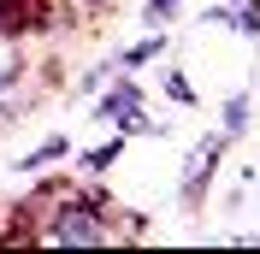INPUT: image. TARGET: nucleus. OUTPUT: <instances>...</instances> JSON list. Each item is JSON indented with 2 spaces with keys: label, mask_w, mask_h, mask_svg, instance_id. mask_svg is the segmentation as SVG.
<instances>
[{
  "label": "nucleus",
  "mask_w": 260,
  "mask_h": 254,
  "mask_svg": "<svg viewBox=\"0 0 260 254\" xmlns=\"http://www.w3.org/2000/svg\"><path fill=\"white\" fill-rule=\"evenodd\" d=\"M95 112L107 118V124H118L124 136H130V130H136V136H160V124H148V118H142V83H130V77H118L113 95L95 101Z\"/></svg>",
  "instance_id": "nucleus-1"
},
{
  "label": "nucleus",
  "mask_w": 260,
  "mask_h": 254,
  "mask_svg": "<svg viewBox=\"0 0 260 254\" xmlns=\"http://www.w3.org/2000/svg\"><path fill=\"white\" fill-rule=\"evenodd\" d=\"M225 142H231V136H201V142H195L189 172H183V201H189V207L207 195V177H213V166H219V154H225Z\"/></svg>",
  "instance_id": "nucleus-2"
},
{
  "label": "nucleus",
  "mask_w": 260,
  "mask_h": 254,
  "mask_svg": "<svg viewBox=\"0 0 260 254\" xmlns=\"http://www.w3.org/2000/svg\"><path fill=\"white\" fill-rule=\"evenodd\" d=\"M48 242H107V231L95 225L89 207H65L59 219L48 225Z\"/></svg>",
  "instance_id": "nucleus-3"
},
{
  "label": "nucleus",
  "mask_w": 260,
  "mask_h": 254,
  "mask_svg": "<svg viewBox=\"0 0 260 254\" xmlns=\"http://www.w3.org/2000/svg\"><path fill=\"white\" fill-rule=\"evenodd\" d=\"M65 154H71V142H65V136H48L36 154H24V160H18V172H42V166H53V160H65Z\"/></svg>",
  "instance_id": "nucleus-4"
},
{
  "label": "nucleus",
  "mask_w": 260,
  "mask_h": 254,
  "mask_svg": "<svg viewBox=\"0 0 260 254\" xmlns=\"http://www.w3.org/2000/svg\"><path fill=\"white\" fill-rule=\"evenodd\" d=\"M248 112H254L248 95H231L225 101V136H243V130H248Z\"/></svg>",
  "instance_id": "nucleus-5"
},
{
  "label": "nucleus",
  "mask_w": 260,
  "mask_h": 254,
  "mask_svg": "<svg viewBox=\"0 0 260 254\" xmlns=\"http://www.w3.org/2000/svg\"><path fill=\"white\" fill-rule=\"evenodd\" d=\"M118 154H124V136H113V142H101V148H89V154H83V166H89V172H107V166H113Z\"/></svg>",
  "instance_id": "nucleus-6"
},
{
  "label": "nucleus",
  "mask_w": 260,
  "mask_h": 254,
  "mask_svg": "<svg viewBox=\"0 0 260 254\" xmlns=\"http://www.w3.org/2000/svg\"><path fill=\"white\" fill-rule=\"evenodd\" d=\"M160 48H166V36H154V42H136V48H130V53H118V65H124V71H130V65L154 59V53H160Z\"/></svg>",
  "instance_id": "nucleus-7"
},
{
  "label": "nucleus",
  "mask_w": 260,
  "mask_h": 254,
  "mask_svg": "<svg viewBox=\"0 0 260 254\" xmlns=\"http://www.w3.org/2000/svg\"><path fill=\"white\" fill-rule=\"evenodd\" d=\"M183 0H148V24H166V18H178Z\"/></svg>",
  "instance_id": "nucleus-8"
},
{
  "label": "nucleus",
  "mask_w": 260,
  "mask_h": 254,
  "mask_svg": "<svg viewBox=\"0 0 260 254\" xmlns=\"http://www.w3.org/2000/svg\"><path fill=\"white\" fill-rule=\"evenodd\" d=\"M166 95L178 101V107H195V89H189V83L178 77V71H172V77H166Z\"/></svg>",
  "instance_id": "nucleus-9"
}]
</instances>
